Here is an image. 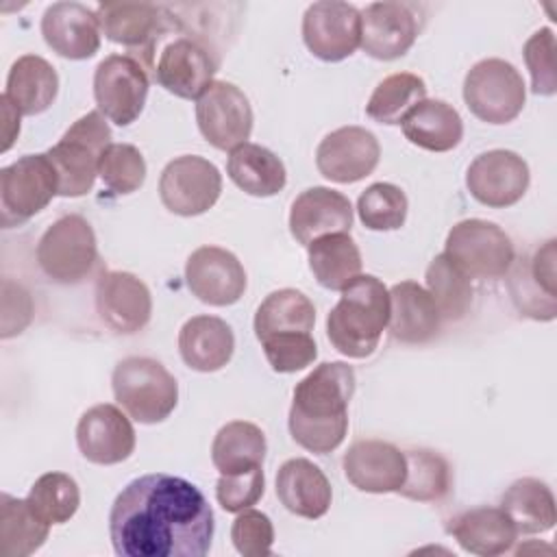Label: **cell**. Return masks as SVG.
<instances>
[{
	"instance_id": "cell-1",
	"label": "cell",
	"mask_w": 557,
	"mask_h": 557,
	"mask_svg": "<svg viewBox=\"0 0 557 557\" xmlns=\"http://www.w3.org/2000/svg\"><path fill=\"white\" fill-rule=\"evenodd\" d=\"M213 529L205 494L174 474L131 481L109 511V535L120 557H205Z\"/></svg>"
},
{
	"instance_id": "cell-2",
	"label": "cell",
	"mask_w": 557,
	"mask_h": 557,
	"mask_svg": "<svg viewBox=\"0 0 557 557\" xmlns=\"http://www.w3.org/2000/svg\"><path fill=\"white\" fill-rule=\"evenodd\" d=\"M355 394V370L344 361H324L294 389L287 426L298 446L326 455L348 431V405Z\"/></svg>"
},
{
	"instance_id": "cell-3",
	"label": "cell",
	"mask_w": 557,
	"mask_h": 557,
	"mask_svg": "<svg viewBox=\"0 0 557 557\" xmlns=\"http://www.w3.org/2000/svg\"><path fill=\"white\" fill-rule=\"evenodd\" d=\"M313 324L315 307L302 292L285 287L265 296L255 313V335L274 372L292 374L313 363Z\"/></svg>"
},
{
	"instance_id": "cell-4",
	"label": "cell",
	"mask_w": 557,
	"mask_h": 557,
	"mask_svg": "<svg viewBox=\"0 0 557 557\" xmlns=\"http://www.w3.org/2000/svg\"><path fill=\"white\" fill-rule=\"evenodd\" d=\"M389 322V289L372 274L352 278L326 315L333 348L350 359L370 357Z\"/></svg>"
},
{
	"instance_id": "cell-5",
	"label": "cell",
	"mask_w": 557,
	"mask_h": 557,
	"mask_svg": "<svg viewBox=\"0 0 557 557\" xmlns=\"http://www.w3.org/2000/svg\"><path fill=\"white\" fill-rule=\"evenodd\" d=\"M111 146V128L100 111L78 117L46 152L59 178V196L76 198L91 191L102 152Z\"/></svg>"
},
{
	"instance_id": "cell-6",
	"label": "cell",
	"mask_w": 557,
	"mask_h": 557,
	"mask_svg": "<svg viewBox=\"0 0 557 557\" xmlns=\"http://www.w3.org/2000/svg\"><path fill=\"white\" fill-rule=\"evenodd\" d=\"M117 405L141 424L165 420L178 403V383L163 363L150 357L122 359L111 376Z\"/></svg>"
},
{
	"instance_id": "cell-7",
	"label": "cell",
	"mask_w": 557,
	"mask_h": 557,
	"mask_svg": "<svg viewBox=\"0 0 557 557\" xmlns=\"http://www.w3.org/2000/svg\"><path fill=\"white\" fill-rule=\"evenodd\" d=\"M96 261V233L78 213L61 215L39 237L37 263L41 272L59 285H76L85 281Z\"/></svg>"
},
{
	"instance_id": "cell-8",
	"label": "cell",
	"mask_w": 557,
	"mask_h": 557,
	"mask_svg": "<svg viewBox=\"0 0 557 557\" xmlns=\"http://www.w3.org/2000/svg\"><path fill=\"white\" fill-rule=\"evenodd\" d=\"M444 255L479 281L505 276L516 261L511 237L498 224L479 218L461 220L448 231Z\"/></svg>"
},
{
	"instance_id": "cell-9",
	"label": "cell",
	"mask_w": 557,
	"mask_h": 557,
	"mask_svg": "<svg viewBox=\"0 0 557 557\" xmlns=\"http://www.w3.org/2000/svg\"><path fill=\"white\" fill-rule=\"evenodd\" d=\"M463 100L474 117L487 124H507L520 115L527 89L520 72L505 59H483L463 78Z\"/></svg>"
},
{
	"instance_id": "cell-10",
	"label": "cell",
	"mask_w": 557,
	"mask_h": 557,
	"mask_svg": "<svg viewBox=\"0 0 557 557\" xmlns=\"http://www.w3.org/2000/svg\"><path fill=\"white\" fill-rule=\"evenodd\" d=\"M59 196V178L46 152L24 154L0 170V222L20 226Z\"/></svg>"
},
{
	"instance_id": "cell-11",
	"label": "cell",
	"mask_w": 557,
	"mask_h": 557,
	"mask_svg": "<svg viewBox=\"0 0 557 557\" xmlns=\"http://www.w3.org/2000/svg\"><path fill=\"white\" fill-rule=\"evenodd\" d=\"M148 74L131 54L104 57L94 74V98L98 111L117 126L133 124L148 98Z\"/></svg>"
},
{
	"instance_id": "cell-12",
	"label": "cell",
	"mask_w": 557,
	"mask_h": 557,
	"mask_svg": "<svg viewBox=\"0 0 557 557\" xmlns=\"http://www.w3.org/2000/svg\"><path fill=\"white\" fill-rule=\"evenodd\" d=\"M96 15L100 33L113 44L139 50L146 65H152L157 46L176 26L168 9L152 2H100Z\"/></svg>"
},
{
	"instance_id": "cell-13",
	"label": "cell",
	"mask_w": 557,
	"mask_h": 557,
	"mask_svg": "<svg viewBox=\"0 0 557 557\" xmlns=\"http://www.w3.org/2000/svg\"><path fill=\"white\" fill-rule=\"evenodd\" d=\"M222 191L220 170L205 157L183 154L172 159L159 178V198L176 215L191 218L209 211Z\"/></svg>"
},
{
	"instance_id": "cell-14",
	"label": "cell",
	"mask_w": 557,
	"mask_h": 557,
	"mask_svg": "<svg viewBox=\"0 0 557 557\" xmlns=\"http://www.w3.org/2000/svg\"><path fill=\"white\" fill-rule=\"evenodd\" d=\"M196 122L213 148L233 150L252 133V109L237 85L213 81L196 100Z\"/></svg>"
},
{
	"instance_id": "cell-15",
	"label": "cell",
	"mask_w": 557,
	"mask_h": 557,
	"mask_svg": "<svg viewBox=\"0 0 557 557\" xmlns=\"http://www.w3.org/2000/svg\"><path fill=\"white\" fill-rule=\"evenodd\" d=\"M302 39L313 57L344 61L361 46V11L339 0L313 2L302 17Z\"/></svg>"
},
{
	"instance_id": "cell-16",
	"label": "cell",
	"mask_w": 557,
	"mask_h": 557,
	"mask_svg": "<svg viewBox=\"0 0 557 557\" xmlns=\"http://www.w3.org/2000/svg\"><path fill=\"white\" fill-rule=\"evenodd\" d=\"M218 65L215 54L205 41L196 37H174L161 46L152 74L165 91L185 100H198L213 83Z\"/></svg>"
},
{
	"instance_id": "cell-17",
	"label": "cell",
	"mask_w": 557,
	"mask_h": 557,
	"mask_svg": "<svg viewBox=\"0 0 557 557\" xmlns=\"http://www.w3.org/2000/svg\"><path fill=\"white\" fill-rule=\"evenodd\" d=\"M529 165L513 150L481 152L466 172V187L470 196L492 209L516 205L529 189Z\"/></svg>"
},
{
	"instance_id": "cell-18",
	"label": "cell",
	"mask_w": 557,
	"mask_h": 557,
	"mask_svg": "<svg viewBox=\"0 0 557 557\" xmlns=\"http://www.w3.org/2000/svg\"><path fill=\"white\" fill-rule=\"evenodd\" d=\"M185 281L189 292L211 307L235 305L246 292L242 261L220 246L196 248L185 263Z\"/></svg>"
},
{
	"instance_id": "cell-19",
	"label": "cell",
	"mask_w": 557,
	"mask_h": 557,
	"mask_svg": "<svg viewBox=\"0 0 557 557\" xmlns=\"http://www.w3.org/2000/svg\"><path fill=\"white\" fill-rule=\"evenodd\" d=\"M98 318L113 333L133 335L141 331L152 315V296L141 278L131 272L109 270L96 281Z\"/></svg>"
},
{
	"instance_id": "cell-20",
	"label": "cell",
	"mask_w": 557,
	"mask_h": 557,
	"mask_svg": "<svg viewBox=\"0 0 557 557\" xmlns=\"http://www.w3.org/2000/svg\"><path fill=\"white\" fill-rule=\"evenodd\" d=\"M379 159V139L363 126H342L329 133L315 150V165L320 174L342 185L357 183L372 174Z\"/></svg>"
},
{
	"instance_id": "cell-21",
	"label": "cell",
	"mask_w": 557,
	"mask_h": 557,
	"mask_svg": "<svg viewBox=\"0 0 557 557\" xmlns=\"http://www.w3.org/2000/svg\"><path fill=\"white\" fill-rule=\"evenodd\" d=\"M505 276H509V294L522 315L533 320L555 318V239L513 261Z\"/></svg>"
},
{
	"instance_id": "cell-22",
	"label": "cell",
	"mask_w": 557,
	"mask_h": 557,
	"mask_svg": "<svg viewBox=\"0 0 557 557\" xmlns=\"http://www.w3.org/2000/svg\"><path fill=\"white\" fill-rule=\"evenodd\" d=\"M76 444L81 455L91 463H122L135 450V429L115 405H94L76 424Z\"/></svg>"
},
{
	"instance_id": "cell-23",
	"label": "cell",
	"mask_w": 557,
	"mask_h": 557,
	"mask_svg": "<svg viewBox=\"0 0 557 557\" xmlns=\"http://www.w3.org/2000/svg\"><path fill=\"white\" fill-rule=\"evenodd\" d=\"M420 33L418 15L405 2H372L361 11V48L379 61L409 52Z\"/></svg>"
},
{
	"instance_id": "cell-24",
	"label": "cell",
	"mask_w": 557,
	"mask_h": 557,
	"mask_svg": "<svg viewBox=\"0 0 557 557\" xmlns=\"http://www.w3.org/2000/svg\"><path fill=\"white\" fill-rule=\"evenodd\" d=\"M344 474L359 492L389 494L405 483L407 459L392 442L359 440L344 455Z\"/></svg>"
},
{
	"instance_id": "cell-25",
	"label": "cell",
	"mask_w": 557,
	"mask_h": 557,
	"mask_svg": "<svg viewBox=\"0 0 557 557\" xmlns=\"http://www.w3.org/2000/svg\"><path fill=\"white\" fill-rule=\"evenodd\" d=\"M350 226L352 205L342 191L331 187H309L292 202L289 233L302 246H309L324 235L350 233Z\"/></svg>"
},
{
	"instance_id": "cell-26",
	"label": "cell",
	"mask_w": 557,
	"mask_h": 557,
	"mask_svg": "<svg viewBox=\"0 0 557 557\" xmlns=\"http://www.w3.org/2000/svg\"><path fill=\"white\" fill-rule=\"evenodd\" d=\"M46 44L63 59L83 61L100 48V24L96 11L81 2H54L41 17Z\"/></svg>"
},
{
	"instance_id": "cell-27",
	"label": "cell",
	"mask_w": 557,
	"mask_h": 557,
	"mask_svg": "<svg viewBox=\"0 0 557 557\" xmlns=\"http://www.w3.org/2000/svg\"><path fill=\"white\" fill-rule=\"evenodd\" d=\"M389 335L403 344H426L442 326L431 294L416 281H400L389 289Z\"/></svg>"
},
{
	"instance_id": "cell-28",
	"label": "cell",
	"mask_w": 557,
	"mask_h": 557,
	"mask_svg": "<svg viewBox=\"0 0 557 557\" xmlns=\"http://www.w3.org/2000/svg\"><path fill=\"white\" fill-rule=\"evenodd\" d=\"M276 496L289 513L318 520L329 511L333 492L320 466L305 457H294L276 472Z\"/></svg>"
},
{
	"instance_id": "cell-29",
	"label": "cell",
	"mask_w": 557,
	"mask_h": 557,
	"mask_svg": "<svg viewBox=\"0 0 557 557\" xmlns=\"http://www.w3.org/2000/svg\"><path fill=\"white\" fill-rule=\"evenodd\" d=\"M448 533L472 555L496 557L509 553L518 540V529L500 507H474L455 516Z\"/></svg>"
},
{
	"instance_id": "cell-30",
	"label": "cell",
	"mask_w": 557,
	"mask_h": 557,
	"mask_svg": "<svg viewBox=\"0 0 557 557\" xmlns=\"http://www.w3.org/2000/svg\"><path fill=\"white\" fill-rule=\"evenodd\" d=\"M235 350L231 326L215 315H194L178 331V352L196 372L222 370Z\"/></svg>"
},
{
	"instance_id": "cell-31",
	"label": "cell",
	"mask_w": 557,
	"mask_h": 557,
	"mask_svg": "<svg viewBox=\"0 0 557 557\" xmlns=\"http://www.w3.org/2000/svg\"><path fill=\"white\" fill-rule=\"evenodd\" d=\"M400 124L405 137L429 152H448L457 148L463 137L461 115L444 100H422Z\"/></svg>"
},
{
	"instance_id": "cell-32",
	"label": "cell",
	"mask_w": 557,
	"mask_h": 557,
	"mask_svg": "<svg viewBox=\"0 0 557 557\" xmlns=\"http://www.w3.org/2000/svg\"><path fill=\"white\" fill-rule=\"evenodd\" d=\"M57 70L39 54L20 57L7 76L4 96L22 115L44 113L57 98Z\"/></svg>"
},
{
	"instance_id": "cell-33",
	"label": "cell",
	"mask_w": 557,
	"mask_h": 557,
	"mask_svg": "<svg viewBox=\"0 0 557 557\" xmlns=\"http://www.w3.org/2000/svg\"><path fill=\"white\" fill-rule=\"evenodd\" d=\"M226 172L242 191L257 198L274 196L287 183L283 161L265 146L250 141L231 150L226 159Z\"/></svg>"
},
{
	"instance_id": "cell-34",
	"label": "cell",
	"mask_w": 557,
	"mask_h": 557,
	"mask_svg": "<svg viewBox=\"0 0 557 557\" xmlns=\"http://www.w3.org/2000/svg\"><path fill=\"white\" fill-rule=\"evenodd\" d=\"M500 509L511 518L518 533L535 535L555 527L557 509L550 487L533 476L513 481L500 496Z\"/></svg>"
},
{
	"instance_id": "cell-35",
	"label": "cell",
	"mask_w": 557,
	"mask_h": 557,
	"mask_svg": "<svg viewBox=\"0 0 557 557\" xmlns=\"http://www.w3.org/2000/svg\"><path fill=\"white\" fill-rule=\"evenodd\" d=\"M309 270L315 281L333 292H342L361 274V252L350 233L324 235L307 246Z\"/></svg>"
},
{
	"instance_id": "cell-36",
	"label": "cell",
	"mask_w": 557,
	"mask_h": 557,
	"mask_svg": "<svg viewBox=\"0 0 557 557\" xmlns=\"http://www.w3.org/2000/svg\"><path fill=\"white\" fill-rule=\"evenodd\" d=\"M265 450V435L257 424L248 420H233L215 433L211 461L220 474H237L261 466Z\"/></svg>"
},
{
	"instance_id": "cell-37",
	"label": "cell",
	"mask_w": 557,
	"mask_h": 557,
	"mask_svg": "<svg viewBox=\"0 0 557 557\" xmlns=\"http://www.w3.org/2000/svg\"><path fill=\"white\" fill-rule=\"evenodd\" d=\"M50 524L30 507L28 498L0 496V550L4 557H28L48 540Z\"/></svg>"
},
{
	"instance_id": "cell-38",
	"label": "cell",
	"mask_w": 557,
	"mask_h": 557,
	"mask_svg": "<svg viewBox=\"0 0 557 557\" xmlns=\"http://www.w3.org/2000/svg\"><path fill=\"white\" fill-rule=\"evenodd\" d=\"M426 292L431 294L442 320L457 322L472 307V278L448 257L437 255L426 268Z\"/></svg>"
},
{
	"instance_id": "cell-39",
	"label": "cell",
	"mask_w": 557,
	"mask_h": 557,
	"mask_svg": "<svg viewBox=\"0 0 557 557\" xmlns=\"http://www.w3.org/2000/svg\"><path fill=\"white\" fill-rule=\"evenodd\" d=\"M407 474L405 483L396 494L418 500V503H437L448 496L453 487V474L448 461L429 448L405 450Z\"/></svg>"
},
{
	"instance_id": "cell-40",
	"label": "cell",
	"mask_w": 557,
	"mask_h": 557,
	"mask_svg": "<svg viewBox=\"0 0 557 557\" xmlns=\"http://www.w3.org/2000/svg\"><path fill=\"white\" fill-rule=\"evenodd\" d=\"M422 100H426L424 81L411 72H396L374 87L366 113L379 124H400Z\"/></svg>"
},
{
	"instance_id": "cell-41",
	"label": "cell",
	"mask_w": 557,
	"mask_h": 557,
	"mask_svg": "<svg viewBox=\"0 0 557 557\" xmlns=\"http://www.w3.org/2000/svg\"><path fill=\"white\" fill-rule=\"evenodd\" d=\"M26 498L48 524H63L76 513L81 505V490L70 474L46 472L33 483Z\"/></svg>"
},
{
	"instance_id": "cell-42",
	"label": "cell",
	"mask_w": 557,
	"mask_h": 557,
	"mask_svg": "<svg viewBox=\"0 0 557 557\" xmlns=\"http://www.w3.org/2000/svg\"><path fill=\"white\" fill-rule=\"evenodd\" d=\"M407 196L392 183H372L357 200V213L370 231H396L407 220Z\"/></svg>"
},
{
	"instance_id": "cell-43",
	"label": "cell",
	"mask_w": 557,
	"mask_h": 557,
	"mask_svg": "<svg viewBox=\"0 0 557 557\" xmlns=\"http://www.w3.org/2000/svg\"><path fill=\"white\" fill-rule=\"evenodd\" d=\"M98 176L113 194H133L146 181V161L131 144H111L98 163Z\"/></svg>"
},
{
	"instance_id": "cell-44",
	"label": "cell",
	"mask_w": 557,
	"mask_h": 557,
	"mask_svg": "<svg viewBox=\"0 0 557 557\" xmlns=\"http://www.w3.org/2000/svg\"><path fill=\"white\" fill-rule=\"evenodd\" d=\"M524 63L531 74V91L537 96H553L557 91L555 74V35L550 28H540L533 33L524 48Z\"/></svg>"
},
{
	"instance_id": "cell-45",
	"label": "cell",
	"mask_w": 557,
	"mask_h": 557,
	"mask_svg": "<svg viewBox=\"0 0 557 557\" xmlns=\"http://www.w3.org/2000/svg\"><path fill=\"white\" fill-rule=\"evenodd\" d=\"M231 540L235 550L244 557H268L274 544L272 520L263 511L248 507L233 520Z\"/></svg>"
},
{
	"instance_id": "cell-46",
	"label": "cell",
	"mask_w": 557,
	"mask_h": 557,
	"mask_svg": "<svg viewBox=\"0 0 557 557\" xmlns=\"http://www.w3.org/2000/svg\"><path fill=\"white\" fill-rule=\"evenodd\" d=\"M263 490L265 476L261 466H257L237 474H220L215 483V498L224 511L239 513L257 505V500L263 496Z\"/></svg>"
},
{
	"instance_id": "cell-47",
	"label": "cell",
	"mask_w": 557,
	"mask_h": 557,
	"mask_svg": "<svg viewBox=\"0 0 557 557\" xmlns=\"http://www.w3.org/2000/svg\"><path fill=\"white\" fill-rule=\"evenodd\" d=\"M0 102H2V115H4V128H2V133H4V139H2V152H7L11 146H13V141H15V137L20 135V111L13 107V102L2 94V98H0Z\"/></svg>"
}]
</instances>
